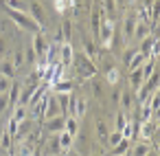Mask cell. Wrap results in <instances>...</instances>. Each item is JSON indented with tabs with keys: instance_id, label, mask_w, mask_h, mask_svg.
Listing matches in <instances>:
<instances>
[{
	"instance_id": "obj_1",
	"label": "cell",
	"mask_w": 160,
	"mask_h": 156,
	"mask_svg": "<svg viewBox=\"0 0 160 156\" xmlns=\"http://www.w3.org/2000/svg\"><path fill=\"white\" fill-rule=\"evenodd\" d=\"M5 11H7V16H9V18L22 29V31H27V33H35V31H40L38 24L31 20V16H29L27 11H16V9H5Z\"/></svg>"
},
{
	"instance_id": "obj_2",
	"label": "cell",
	"mask_w": 160,
	"mask_h": 156,
	"mask_svg": "<svg viewBox=\"0 0 160 156\" xmlns=\"http://www.w3.org/2000/svg\"><path fill=\"white\" fill-rule=\"evenodd\" d=\"M99 11H101V9H99ZM114 29H116L114 20L101 13V27H99V38H97V42H99V44H101L105 51L110 49V40H112V33H114Z\"/></svg>"
},
{
	"instance_id": "obj_3",
	"label": "cell",
	"mask_w": 160,
	"mask_h": 156,
	"mask_svg": "<svg viewBox=\"0 0 160 156\" xmlns=\"http://www.w3.org/2000/svg\"><path fill=\"white\" fill-rule=\"evenodd\" d=\"M72 64H77V73L81 75V79H92V77H97V64L92 62V60H88L83 53H79V55H75V60H72Z\"/></svg>"
},
{
	"instance_id": "obj_4",
	"label": "cell",
	"mask_w": 160,
	"mask_h": 156,
	"mask_svg": "<svg viewBox=\"0 0 160 156\" xmlns=\"http://www.w3.org/2000/svg\"><path fill=\"white\" fill-rule=\"evenodd\" d=\"M29 16H31V20L38 24L40 31L46 29V11H44V7H42L40 0H29Z\"/></svg>"
},
{
	"instance_id": "obj_5",
	"label": "cell",
	"mask_w": 160,
	"mask_h": 156,
	"mask_svg": "<svg viewBox=\"0 0 160 156\" xmlns=\"http://www.w3.org/2000/svg\"><path fill=\"white\" fill-rule=\"evenodd\" d=\"M31 44H33V49H35L38 60H44V57H46V51H48V46H51V42H48L46 35H44V31H35Z\"/></svg>"
},
{
	"instance_id": "obj_6",
	"label": "cell",
	"mask_w": 160,
	"mask_h": 156,
	"mask_svg": "<svg viewBox=\"0 0 160 156\" xmlns=\"http://www.w3.org/2000/svg\"><path fill=\"white\" fill-rule=\"evenodd\" d=\"M81 49H83V55L88 57V60H92L94 64H99V60H101V53H99V49H97V44L86 35V33H81Z\"/></svg>"
},
{
	"instance_id": "obj_7",
	"label": "cell",
	"mask_w": 160,
	"mask_h": 156,
	"mask_svg": "<svg viewBox=\"0 0 160 156\" xmlns=\"http://www.w3.org/2000/svg\"><path fill=\"white\" fill-rule=\"evenodd\" d=\"M136 22H138L136 11H132V9H129V11H125V13H123V38H125V40H129V38H132Z\"/></svg>"
},
{
	"instance_id": "obj_8",
	"label": "cell",
	"mask_w": 160,
	"mask_h": 156,
	"mask_svg": "<svg viewBox=\"0 0 160 156\" xmlns=\"http://www.w3.org/2000/svg\"><path fill=\"white\" fill-rule=\"evenodd\" d=\"M72 60H75V49H72V44H70V42H62V46H59V64H62L64 68H68V66H72Z\"/></svg>"
},
{
	"instance_id": "obj_9",
	"label": "cell",
	"mask_w": 160,
	"mask_h": 156,
	"mask_svg": "<svg viewBox=\"0 0 160 156\" xmlns=\"http://www.w3.org/2000/svg\"><path fill=\"white\" fill-rule=\"evenodd\" d=\"M94 130H97L99 143H101L103 147H108V134H110V130H108V121H105L103 117H97V121H94Z\"/></svg>"
},
{
	"instance_id": "obj_10",
	"label": "cell",
	"mask_w": 160,
	"mask_h": 156,
	"mask_svg": "<svg viewBox=\"0 0 160 156\" xmlns=\"http://www.w3.org/2000/svg\"><path fill=\"white\" fill-rule=\"evenodd\" d=\"M64 121H66V117H64V114H57V117H53V119H46L44 130H46V132H51V134H59V132L64 130Z\"/></svg>"
},
{
	"instance_id": "obj_11",
	"label": "cell",
	"mask_w": 160,
	"mask_h": 156,
	"mask_svg": "<svg viewBox=\"0 0 160 156\" xmlns=\"http://www.w3.org/2000/svg\"><path fill=\"white\" fill-rule=\"evenodd\" d=\"M134 108V92L132 90H123L118 97V110H123L125 114H129Z\"/></svg>"
},
{
	"instance_id": "obj_12",
	"label": "cell",
	"mask_w": 160,
	"mask_h": 156,
	"mask_svg": "<svg viewBox=\"0 0 160 156\" xmlns=\"http://www.w3.org/2000/svg\"><path fill=\"white\" fill-rule=\"evenodd\" d=\"M57 114H62L59 101H57V97L48 95V101H46V110H44V119H53V117H57Z\"/></svg>"
},
{
	"instance_id": "obj_13",
	"label": "cell",
	"mask_w": 160,
	"mask_h": 156,
	"mask_svg": "<svg viewBox=\"0 0 160 156\" xmlns=\"http://www.w3.org/2000/svg\"><path fill=\"white\" fill-rule=\"evenodd\" d=\"M0 75H5V77H9V79H16L18 70H16V66H13L11 57H5L2 62H0Z\"/></svg>"
},
{
	"instance_id": "obj_14",
	"label": "cell",
	"mask_w": 160,
	"mask_h": 156,
	"mask_svg": "<svg viewBox=\"0 0 160 156\" xmlns=\"http://www.w3.org/2000/svg\"><path fill=\"white\" fill-rule=\"evenodd\" d=\"M156 130H158V127H156V121H151V119L140 123V136H142L145 141H151V136L156 134Z\"/></svg>"
},
{
	"instance_id": "obj_15",
	"label": "cell",
	"mask_w": 160,
	"mask_h": 156,
	"mask_svg": "<svg viewBox=\"0 0 160 156\" xmlns=\"http://www.w3.org/2000/svg\"><path fill=\"white\" fill-rule=\"evenodd\" d=\"M149 31H151V27H149L147 22H140V20H138V22H136V27H134L132 38H136V40L140 42V40H145V38L149 35Z\"/></svg>"
},
{
	"instance_id": "obj_16",
	"label": "cell",
	"mask_w": 160,
	"mask_h": 156,
	"mask_svg": "<svg viewBox=\"0 0 160 156\" xmlns=\"http://www.w3.org/2000/svg\"><path fill=\"white\" fill-rule=\"evenodd\" d=\"M20 88H22V84L18 81V79H13L11 81V88H9V106H18V101H20Z\"/></svg>"
},
{
	"instance_id": "obj_17",
	"label": "cell",
	"mask_w": 160,
	"mask_h": 156,
	"mask_svg": "<svg viewBox=\"0 0 160 156\" xmlns=\"http://www.w3.org/2000/svg\"><path fill=\"white\" fill-rule=\"evenodd\" d=\"M129 145H132L129 138H121V141L112 147V156H127V154H129Z\"/></svg>"
},
{
	"instance_id": "obj_18",
	"label": "cell",
	"mask_w": 160,
	"mask_h": 156,
	"mask_svg": "<svg viewBox=\"0 0 160 156\" xmlns=\"http://www.w3.org/2000/svg\"><path fill=\"white\" fill-rule=\"evenodd\" d=\"M129 86H132V92H136V90L142 86V70H140V68L129 70Z\"/></svg>"
},
{
	"instance_id": "obj_19",
	"label": "cell",
	"mask_w": 160,
	"mask_h": 156,
	"mask_svg": "<svg viewBox=\"0 0 160 156\" xmlns=\"http://www.w3.org/2000/svg\"><path fill=\"white\" fill-rule=\"evenodd\" d=\"M86 112H88V99L86 97H77V101H75V119H83L86 117Z\"/></svg>"
},
{
	"instance_id": "obj_20",
	"label": "cell",
	"mask_w": 160,
	"mask_h": 156,
	"mask_svg": "<svg viewBox=\"0 0 160 156\" xmlns=\"http://www.w3.org/2000/svg\"><path fill=\"white\" fill-rule=\"evenodd\" d=\"M118 81H121V70L118 68H108L105 70V84L108 86H118Z\"/></svg>"
},
{
	"instance_id": "obj_21",
	"label": "cell",
	"mask_w": 160,
	"mask_h": 156,
	"mask_svg": "<svg viewBox=\"0 0 160 156\" xmlns=\"http://www.w3.org/2000/svg\"><path fill=\"white\" fill-rule=\"evenodd\" d=\"M35 62H38L35 49H33L31 42H27V46H24V64H27V66H35Z\"/></svg>"
},
{
	"instance_id": "obj_22",
	"label": "cell",
	"mask_w": 160,
	"mask_h": 156,
	"mask_svg": "<svg viewBox=\"0 0 160 156\" xmlns=\"http://www.w3.org/2000/svg\"><path fill=\"white\" fill-rule=\"evenodd\" d=\"M147 57L149 55H145V53H140V51H136L134 53V57H132V62L127 64V70H134V68H140L145 62H147Z\"/></svg>"
},
{
	"instance_id": "obj_23",
	"label": "cell",
	"mask_w": 160,
	"mask_h": 156,
	"mask_svg": "<svg viewBox=\"0 0 160 156\" xmlns=\"http://www.w3.org/2000/svg\"><path fill=\"white\" fill-rule=\"evenodd\" d=\"M64 130H66L70 136H77V132H79V119H75V117H66V121H64Z\"/></svg>"
},
{
	"instance_id": "obj_24",
	"label": "cell",
	"mask_w": 160,
	"mask_h": 156,
	"mask_svg": "<svg viewBox=\"0 0 160 156\" xmlns=\"http://www.w3.org/2000/svg\"><path fill=\"white\" fill-rule=\"evenodd\" d=\"M57 138H59V145H62V152H68V149L72 147V141H75V136H70V134H68L66 130H62Z\"/></svg>"
},
{
	"instance_id": "obj_25",
	"label": "cell",
	"mask_w": 160,
	"mask_h": 156,
	"mask_svg": "<svg viewBox=\"0 0 160 156\" xmlns=\"http://www.w3.org/2000/svg\"><path fill=\"white\" fill-rule=\"evenodd\" d=\"M46 152H48L51 156H57V154L62 152V145H59V138H57V136H53V138L46 141Z\"/></svg>"
},
{
	"instance_id": "obj_26",
	"label": "cell",
	"mask_w": 160,
	"mask_h": 156,
	"mask_svg": "<svg viewBox=\"0 0 160 156\" xmlns=\"http://www.w3.org/2000/svg\"><path fill=\"white\" fill-rule=\"evenodd\" d=\"M2 7L5 9H16V11H27L24 0H2Z\"/></svg>"
},
{
	"instance_id": "obj_27",
	"label": "cell",
	"mask_w": 160,
	"mask_h": 156,
	"mask_svg": "<svg viewBox=\"0 0 160 156\" xmlns=\"http://www.w3.org/2000/svg\"><path fill=\"white\" fill-rule=\"evenodd\" d=\"M11 62H13V66H16V70H20L22 66H24V49H16L13 51V57H11Z\"/></svg>"
},
{
	"instance_id": "obj_28",
	"label": "cell",
	"mask_w": 160,
	"mask_h": 156,
	"mask_svg": "<svg viewBox=\"0 0 160 156\" xmlns=\"http://www.w3.org/2000/svg\"><path fill=\"white\" fill-rule=\"evenodd\" d=\"M92 35L99 38V27H101V11L99 9H92Z\"/></svg>"
},
{
	"instance_id": "obj_29",
	"label": "cell",
	"mask_w": 160,
	"mask_h": 156,
	"mask_svg": "<svg viewBox=\"0 0 160 156\" xmlns=\"http://www.w3.org/2000/svg\"><path fill=\"white\" fill-rule=\"evenodd\" d=\"M53 88L57 90V95H64V92H72V84L68 79H59L57 84H53Z\"/></svg>"
},
{
	"instance_id": "obj_30",
	"label": "cell",
	"mask_w": 160,
	"mask_h": 156,
	"mask_svg": "<svg viewBox=\"0 0 160 156\" xmlns=\"http://www.w3.org/2000/svg\"><path fill=\"white\" fill-rule=\"evenodd\" d=\"M149 141H142V143H134V149H132V156H145L149 152Z\"/></svg>"
},
{
	"instance_id": "obj_31",
	"label": "cell",
	"mask_w": 160,
	"mask_h": 156,
	"mask_svg": "<svg viewBox=\"0 0 160 156\" xmlns=\"http://www.w3.org/2000/svg\"><path fill=\"white\" fill-rule=\"evenodd\" d=\"M11 143H13V136L7 132V127H5V132H2V136H0V147L2 149H7V152H11L13 147H11Z\"/></svg>"
},
{
	"instance_id": "obj_32",
	"label": "cell",
	"mask_w": 160,
	"mask_h": 156,
	"mask_svg": "<svg viewBox=\"0 0 160 156\" xmlns=\"http://www.w3.org/2000/svg\"><path fill=\"white\" fill-rule=\"evenodd\" d=\"M90 81H92V95H94L97 99H103V81L97 79V77H92Z\"/></svg>"
},
{
	"instance_id": "obj_33",
	"label": "cell",
	"mask_w": 160,
	"mask_h": 156,
	"mask_svg": "<svg viewBox=\"0 0 160 156\" xmlns=\"http://www.w3.org/2000/svg\"><path fill=\"white\" fill-rule=\"evenodd\" d=\"M11 119H13L16 123H20V121H24V119H27V106H18V108L13 110V114H11Z\"/></svg>"
},
{
	"instance_id": "obj_34",
	"label": "cell",
	"mask_w": 160,
	"mask_h": 156,
	"mask_svg": "<svg viewBox=\"0 0 160 156\" xmlns=\"http://www.w3.org/2000/svg\"><path fill=\"white\" fill-rule=\"evenodd\" d=\"M121 138H123V134H121L118 130L110 132V134H108V147H114V145H116V143H118Z\"/></svg>"
},
{
	"instance_id": "obj_35",
	"label": "cell",
	"mask_w": 160,
	"mask_h": 156,
	"mask_svg": "<svg viewBox=\"0 0 160 156\" xmlns=\"http://www.w3.org/2000/svg\"><path fill=\"white\" fill-rule=\"evenodd\" d=\"M53 7H55V11H57L59 16H64V13H66V9H68L66 0H53Z\"/></svg>"
},
{
	"instance_id": "obj_36",
	"label": "cell",
	"mask_w": 160,
	"mask_h": 156,
	"mask_svg": "<svg viewBox=\"0 0 160 156\" xmlns=\"http://www.w3.org/2000/svg\"><path fill=\"white\" fill-rule=\"evenodd\" d=\"M11 81H13V79L5 77V75H0V92H9V88H11Z\"/></svg>"
},
{
	"instance_id": "obj_37",
	"label": "cell",
	"mask_w": 160,
	"mask_h": 156,
	"mask_svg": "<svg viewBox=\"0 0 160 156\" xmlns=\"http://www.w3.org/2000/svg\"><path fill=\"white\" fill-rule=\"evenodd\" d=\"M9 108V95L7 92H0V114Z\"/></svg>"
},
{
	"instance_id": "obj_38",
	"label": "cell",
	"mask_w": 160,
	"mask_h": 156,
	"mask_svg": "<svg viewBox=\"0 0 160 156\" xmlns=\"http://www.w3.org/2000/svg\"><path fill=\"white\" fill-rule=\"evenodd\" d=\"M134 53H136V51H123V64H125V68H127V64L132 62Z\"/></svg>"
},
{
	"instance_id": "obj_39",
	"label": "cell",
	"mask_w": 160,
	"mask_h": 156,
	"mask_svg": "<svg viewBox=\"0 0 160 156\" xmlns=\"http://www.w3.org/2000/svg\"><path fill=\"white\" fill-rule=\"evenodd\" d=\"M127 5H129V0H116V9H118V11H125Z\"/></svg>"
},
{
	"instance_id": "obj_40",
	"label": "cell",
	"mask_w": 160,
	"mask_h": 156,
	"mask_svg": "<svg viewBox=\"0 0 160 156\" xmlns=\"http://www.w3.org/2000/svg\"><path fill=\"white\" fill-rule=\"evenodd\" d=\"M7 44H9V40H7V38H0V55L7 51Z\"/></svg>"
},
{
	"instance_id": "obj_41",
	"label": "cell",
	"mask_w": 160,
	"mask_h": 156,
	"mask_svg": "<svg viewBox=\"0 0 160 156\" xmlns=\"http://www.w3.org/2000/svg\"><path fill=\"white\" fill-rule=\"evenodd\" d=\"M81 5H83V7L90 11V7H92V0H81Z\"/></svg>"
},
{
	"instance_id": "obj_42",
	"label": "cell",
	"mask_w": 160,
	"mask_h": 156,
	"mask_svg": "<svg viewBox=\"0 0 160 156\" xmlns=\"http://www.w3.org/2000/svg\"><path fill=\"white\" fill-rule=\"evenodd\" d=\"M145 156H158V154H156V152H151V149H149V152H147V154H145Z\"/></svg>"
},
{
	"instance_id": "obj_43",
	"label": "cell",
	"mask_w": 160,
	"mask_h": 156,
	"mask_svg": "<svg viewBox=\"0 0 160 156\" xmlns=\"http://www.w3.org/2000/svg\"><path fill=\"white\" fill-rule=\"evenodd\" d=\"M2 132H5V123H0V136H2Z\"/></svg>"
},
{
	"instance_id": "obj_44",
	"label": "cell",
	"mask_w": 160,
	"mask_h": 156,
	"mask_svg": "<svg viewBox=\"0 0 160 156\" xmlns=\"http://www.w3.org/2000/svg\"><path fill=\"white\" fill-rule=\"evenodd\" d=\"M94 156H99V154H94Z\"/></svg>"
},
{
	"instance_id": "obj_45",
	"label": "cell",
	"mask_w": 160,
	"mask_h": 156,
	"mask_svg": "<svg viewBox=\"0 0 160 156\" xmlns=\"http://www.w3.org/2000/svg\"><path fill=\"white\" fill-rule=\"evenodd\" d=\"M66 156H70V154H66Z\"/></svg>"
}]
</instances>
